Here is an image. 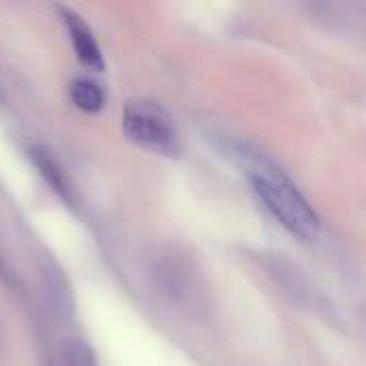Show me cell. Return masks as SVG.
<instances>
[{"label": "cell", "mask_w": 366, "mask_h": 366, "mask_svg": "<svg viewBox=\"0 0 366 366\" xmlns=\"http://www.w3.org/2000/svg\"><path fill=\"white\" fill-rule=\"evenodd\" d=\"M69 94H71L73 105L79 107L86 114H97L103 107V103H105L103 90L94 81H90V79H75L69 86Z\"/></svg>", "instance_id": "4"}, {"label": "cell", "mask_w": 366, "mask_h": 366, "mask_svg": "<svg viewBox=\"0 0 366 366\" xmlns=\"http://www.w3.org/2000/svg\"><path fill=\"white\" fill-rule=\"evenodd\" d=\"M62 366H97V360L86 343L71 341L62 352Z\"/></svg>", "instance_id": "6"}, {"label": "cell", "mask_w": 366, "mask_h": 366, "mask_svg": "<svg viewBox=\"0 0 366 366\" xmlns=\"http://www.w3.org/2000/svg\"><path fill=\"white\" fill-rule=\"evenodd\" d=\"M30 159L32 163L36 165V169L41 172V176L51 184V189L56 193H60L62 197H69V184H66V178L60 169V165L43 150V148H30Z\"/></svg>", "instance_id": "5"}, {"label": "cell", "mask_w": 366, "mask_h": 366, "mask_svg": "<svg viewBox=\"0 0 366 366\" xmlns=\"http://www.w3.org/2000/svg\"><path fill=\"white\" fill-rule=\"evenodd\" d=\"M247 174L262 204L287 232L302 240H315L320 236L317 214L279 167L262 159H249Z\"/></svg>", "instance_id": "1"}, {"label": "cell", "mask_w": 366, "mask_h": 366, "mask_svg": "<svg viewBox=\"0 0 366 366\" xmlns=\"http://www.w3.org/2000/svg\"><path fill=\"white\" fill-rule=\"evenodd\" d=\"M122 131L127 139L157 154H174L178 150V133L172 116L154 101H131L124 105Z\"/></svg>", "instance_id": "2"}, {"label": "cell", "mask_w": 366, "mask_h": 366, "mask_svg": "<svg viewBox=\"0 0 366 366\" xmlns=\"http://www.w3.org/2000/svg\"><path fill=\"white\" fill-rule=\"evenodd\" d=\"M60 13L64 15V24H66L69 36H71L73 49H75L79 62L86 64L88 69L103 71L105 62H103V56H101V47H99L92 30L88 28V24L79 15L66 11V9H60Z\"/></svg>", "instance_id": "3"}]
</instances>
